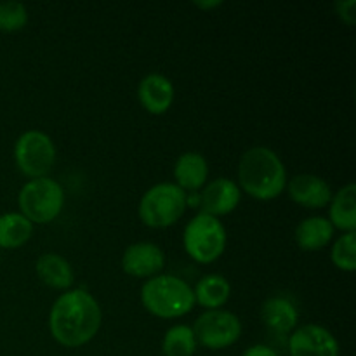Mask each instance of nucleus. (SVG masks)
<instances>
[{"label": "nucleus", "instance_id": "f257e3e1", "mask_svg": "<svg viewBox=\"0 0 356 356\" xmlns=\"http://www.w3.org/2000/svg\"><path fill=\"white\" fill-rule=\"evenodd\" d=\"M101 306L83 289L59 296L49 313V330L56 343L65 348H80L90 343L101 329Z\"/></svg>", "mask_w": 356, "mask_h": 356}, {"label": "nucleus", "instance_id": "f03ea898", "mask_svg": "<svg viewBox=\"0 0 356 356\" xmlns=\"http://www.w3.org/2000/svg\"><path fill=\"white\" fill-rule=\"evenodd\" d=\"M240 190L256 200H273L287 188V170L280 156L266 146L247 149L238 162Z\"/></svg>", "mask_w": 356, "mask_h": 356}, {"label": "nucleus", "instance_id": "7ed1b4c3", "mask_svg": "<svg viewBox=\"0 0 356 356\" xmlns=\"http://www.w3.org/2000/svg\"><path fill=\"white\" fill-rule=\"evenodd\" d=\"M141 302L146 312L165 320L181 318L197 305L190 284L174 275L148 278L141 287Z\"/></svg>", "mask_w": 356, "mask_h": 356}, {"label": "nucleus", "instance_id": "20e7f679", "mask_svg": "<svg viewBox=\"0 0 356 356\" xmlns=\"http://www.w3.org/2000/svg\"><path fill=\"white\" fill-rule=\"evenodd\" d=\"M186 205V193L176 183H159L141 197L139 219L148 228H169L183 218Z\"/></svg>", "mask_w": 356, "mask_h": 356}, {"label": "nucleus", "instance_id": "39448f33", "mask_svg": "<svg viewBox=\"0 0 356 356\" xmlns=\"http://www.w3.org/2000/svg\"><path fill=\"white\" fill-rule=\"evenodd\" d=\"M17 205L30 222L47 225L54 221L65 205V190L51 177L30 179L17 195Z\"/></svg>", "mask_w": 356, "mask_h": 356}, {"label": "nucleus", "instance_id": "423d86ee", "mask_svg": "<svg viewBox=\"0 0 356 356\" xmlns=\"http://www.w3.org/2000/svg\"><path fill=\"white\" fill-rule=\"evenodd\" d=\"M226 229L218 218L200 214L195 216L183 233V245L188 256L200 264H211L222 256L226 249Z\"/></svg>", "mask_w": 356, "mask_h": 356}, {"label": "nucleus", "instance_id": "0eeeda50", "mask_svg": "<svg viewBox=\"0 0 356 356\" xmlns=\"http://www.w3.org/2000/svg\"><path fill=\"white\" fill-rule=\"evenodd\" d=\"M14 160L24 176L30 179L47 177L56 163V146L42 131H26L14 145Z\"/></svg>", "mask_w": 356, "mask_h": 356}, {"label": "nucleus", "instance_id": "6e6552de", "mask_svg": "<svg viewBox=\"0 0 356 356\" xmlns=\"http://www.w3.org/2000/svg\"><path fill=\"white\" fill-rule=\"evenodd\" d=\"M195 339L200 346L218 351L233 346L242 336V322L238 316L226 309H209L193 323Z\"/></svg>", "mask_w": 356, "mask_h": 356}, {"label": "nucleus", "instance_id": "1a4fd4ad", "mask_svg": "<svg viewBox=\"0 0 356 356\" xmlns=\"http://www.w3.org/2000/svg\"><path fill=\"white\" fill-rule=\"evenodd\" d=\"M291 356H339V343L329 329L306 323L292 330L289 337Z\"/></svg>", "mask_w": 356, "mask_h": 356}, {"label": "nucleus", "instance_id": "9d476101", "mask_svg": "<svg viewBox=\"0 0 356 356\" xmlns=\"http://www.w3.org/2000/svg\"><path fill=\"white\" fill-rule=\"evenodd\" d=\"M165 266V254L156 243L136 242L124 250L122 268L134 278H153Z\"/></svg>", "mask_w": 356, "mask_h": 356}, {"label": "nucleus", "instance_id": "9b49d317", "mask_svg": "<svg viewBox=\"0 0 356 356\" xmlns=\"http://www.w3.org/2000/svg\"><path fill=\"white\" fill-rule=\"evenodd\" d=\"M242 190L235 181L228 177H218L204 186L200 195V209L204 214L212 218H221V216L232 214L240 204Z\"/></svg>", "mask_w": 356, "mask_h": 356}, {"label": "nucleus", "instance_id": "f8f14e48", "mask_svg": "<svg viewBox=\"0 0 356 356\" xmlns=\"http://www.w3.org/2000/svg\"><path fill=\"white\" fill-rule=\"evenodd\" d=\"M287 191L292 202L306 209H323L332 200V188L323 177L315 174H298L287 181Z\"/></svg>", "mask_w": 356, "mask_h": 356}, {"label": "nucleus", "instance_id": "ddd939ff", "mask_svg": "<svg viewBox=\"0 0 356 356\" xmlns=\"http://www.w3.org/2000/svg\"><path fill=\"white\" fill-rule=\"evenodd\" d=\"M174 83L162 73H148L138 86V97L141 106L152 115H163L172 106Z\"/></svg>", "mask_w": 356, "mask_h": 356}, {"label": "nucleus", "instance_id": "4468645a", "mask_svg": "<svg viewBox=\"0 0 356 356\" xmlns=\"http://www.w3.org/2000/svg\"><path fill=\"white\" fill-rule=\"evenodd\" d=\"M264 325L277 334H291L299 320V312L294 302L285 296H273L266 299L261 308Z\"/></svg>", "mask_w": 356, "mask_h": 356}, {"label": "nucleus", "instance_id": "2eb2a0df", "mask_svg": "<svg viewBox=\"0 0 356 356\" xmlns=\"http://www.w3.org/2000/svg\"><path fill=\"white\" fill-rule=\"evenodd\" d=\"M174 177L181 190L197 191L207 184L209 163L205 156L198 152H186L176 160L174 165Z\"/></svg>", "mask_w": 356, "mask_h": 356}, {"label": "nucleus", "instance_id": "dca6fc26", "mask_svg": "<svg viewBox=\"0 0 356 356\" xmlns=\"http://www.w3.org/2000/svg\"><path fill=\"white\" fill-rule=\"evenodd\" d=\"M294 238L299 249L306 252H315L329 245L330 240L334 238V226L327 218L312 216L299 222Z\"/></svg>", "mask_w": 356, "mask_h": 356}, {"label": "nucleus", "instance_id": "f3484780", "mask_svg": "<svg viewBox=\"0 0 356 356\" xmlns=\"http://www.w3.org/2000/svg\"><path fill=\"white\" fill-rule=\"evenodd\" d=\"M35 270H37L38 278L47 287L59 289V291H68L73 285V280H75L72 264L65 257L54 252L42 254L37 259Z\"/></svg>", "mask_w": 356, "mask_h": 356}, {"label": "nucleus", "instance_id": "a211bd4d", "mask_svg": "<svg viewBox=\"0 0 356 356\" xmlns=\"http://www.w3.org/2000/svg\"><path fill=\"white\" fill-rule=\"evenodd\" d=\"M329 221L334 229L343 233L356 232V186L348 183L341 188L329 204Z\"/></svg>", "mask_w": 356, "mask_h": 356}, {"label": "nucleus", "instance_id": "6ab92c4d", "mask_svg": "<svg viewBox=\"0 0 356 356\" xmlns=\"http://www.w3.org/2000/svg\"><path fill=\"white\" fill-rule=\"evenodd\" d=\"M195 302L209 309H221L232 298V284L222 275L212 273L200 278L197 287L193 289Z\"/></svg>", "mask_w": 356, "mask_h": 356}, {"label": "nucleus", "instance_id": "aec40b11", "mask_svg": "<svg viewBox=\"0 0 356 356\" xmlns=\"http://www.w3.org/2000/svg\"><path fill=\"white\" fill-rule=\"evenodd\" d=\"M33 235V222L21 212L0 216V249H19Z\"/></svg>", "mask_w": 356, "mask_h": 356}, {"label": "nucleus", "instance_id": "412c9836", "mask_svg": "<svg viewBox=\"0 0 356 356\" xmlns=\"http://www.w3.org/2000/svg\"><path fill=\"white\" fill-rule=\"evenodd\" d=\"M197 339L190 325H174L162 339V351L165 356H193L197 351Z\"/></svg>", "mask_w": 356, "mask_h": 356}, {"label": "nucleus", "instance_id": "4be33fe9", "mask_svg": "<svg viewBox=\"0 0 356 356\" xmlns=\"http://www.w3.org/2000/svg\"><path fill=\"white\" fill-rule=\"evenodd\" d=\"M332 263L337 270L341 271H351L356 270V232L343 233L339 238L334 242L332 252Z\"/></svg>", "mask_w": 356, "mask_h": 356}, {"label": "nucleus", "instance_id": "5701e85b", "mask_svg": "<svg viewBox=\"0 0 356 356\" xmlns=\"http://www.w3.org/2000/svg\"><path fill=\"white\" fill-rule=\"evenodd\" d=\"M28 24V9L21 2H0V31L14 33Z\"/></svg>", "mask_w": 356, "mask_h": 356}, {"label": "nucleus", "instance_id": "b1692460", "mask_svg": "<svg viewBox=\"0 0 356 356\" xmlns=\"http://www.w3.org/2000/svg\"><path fill=\"white\" fill-rule=\"evenodd\" d=\"M355 7H356V0H339V2L336 3L337 16H339L346 24H355L356 21Z\"/></svg>", "mask_w": 356, "mask_h": 356}, {"label": "nucleus", "instance_id": "393cba45", "mask_svg": "<svg viewBox=\"0 0 356 356\" xmlns=\"http://www.w3.org/2000/svg\"><path fill=\"white\" fill-rule=\"evenodd\" d=\"M242 356H278V353L273 348L264 346V344H256V346H250L249 350H245V353Z\"/></svg>", "mask_w": 356, "mask_h": 356}, {"label": "nucleus", "instance_id": "a878e982", "mask_svg": "<svg viewBox=\"0 0 356 356\" xmlns=\"http://www.w3.org/2000/svg\"><path fill=\"white\" fill-rule=\"evenodd\" d=\"M221 3H222L221 0H212V2H195V6H197L198 9L209 10V9H214V7H219Z\"/></svg>", "mask_w": 356, "mask_h": 356}]
</instances>
